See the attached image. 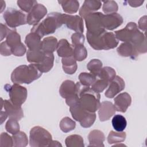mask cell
I'll list each match as a JSON object with an SVG mask.
<instances>
[{
  "label": "cell",
  "mask_w": 147,
  "mask_h": 147,
  "mask_svg": "<svg viewBox=\"0 0 147 147\" xmlns=\"http://www.w3.org/2000/svg\"><path fill=\"white\" fill-rule=\"evenodd\" d=\"M42 75L36 64L21 65L16 68L11 74V80L17 84H30Z\"/></svg>",
  "instance_id": "cell-1"
},
{
  "label": "cell",
  "mask_w": 147,
  "mask_h": 147,
  "mask_svg": "<svg viewBox=\"0 0 147 147\" xmlns=\"http://www.w3.org/2000/svg\"><path fill=\"white\" fill-rule=\"evenodd\" d=\"M61 14L62 13L57 12L48 14L44 20L33 26L31 32L36 33L41 38L53 33L57 28L63 24Z\"/></svg>",
  "instance_id": "cell-2"
},
{
  "label": "cell",
  "mask_w": 147,
  "mask_h": 147,
  "mask_svg": "<svg viewBox=\"0 0 147 147\" xmlns=\"http://www.w3.org/2000/svg\"><path fill=\"white\" fill-rule=\"evenodd\" d=\"M86 36L88 44L95 50H109L118 44V40L113 32H105L100 35H93L87 32Z\"/></svg>",
  "instance_id": "cell-3"
},
{
  "label": "cell",
  "mask_w": 147,
  "mask_h": 147,
  "mask_svg": "<svg viewBox=\"0 0 147 147\" xmlns=\"http://www.w3.org/2000/svg\"><path fill=\"white\" fill-rule=\"evenodd\" d=\"M79 104L86 111L95 113L100 105V95L94 91L89 86L85 87L79 94Z\"/></svg>",
  "instance_id": "cell-4"
},
{
  "label": "cell",
  "mask_w": 147,
  "mask_h": 147,
  "mask_svg": "<svg viewBox=\"0 0 147 147\" xmlns=\"http://www.w3.org/2000/svg\"><path fill=\"white\" fill-rule=\"evenodd\" d=\"M52 141L51 133L41 126H34L30 130L29 145L32 147L49 146Z\"/></svg>",
  "instance_id": "cell-5"
},
{
  "label": "cell",
  "mask_w": 147,
  "mask_h": 147,
  "mask_svg": "<svg viewBox=\"0 0 147 147\" xmlns=\"http://www.w3.org/2000/svg\"><path fill=\"white\" fill-rule=\"evenodd\" d=\"M103 16V14L101 12H93L87 14L84 17L87 32L93 35H100L106 32L102 24Z\"/></svg>",
  "instance_id": "cell-6"
},
{
  "label": "cell",
  "mask_w": 147,
  "mask_h": 147,
  "mask_svg": "<svg viewBox=\"0 0 147 147\" xmlns=\"http://www.w3.org/2000/svg\"><path fill=\"white\" fill-rule=\"evenodd\" d=\"M3 17L8 26L15 28L27 23V16L22 11L8 8L3 13Z\"/></svg>",
  "instance_id": "cell-7"
},
{
  "label": "cell",
  "mask_w": 147,
  "mask_h": 147,
  "mask_svg": "<svg viewBox=\"0 0 147 147\" xmlns=\"http://www.w3.org/2000/svg\"><path fill=\"white\" fill-rule=\"evenodd\" d=\"M7 86L8 87L5 85V88L9 92L11 102L14 105L21 106L27 98L26 88L17 83H14L12 86L7 84Z\"/></svg>",
  "instance_id": "cell-8"
},
{
  "label": "cell",
  "mask_w": 147,
  "mask_h": 147,
  "mask_svg": "<svg viewBox=\"0 0 147 147\" xmlns=\"http://www.w3.org/2000/svg\"><path fill=\"white\" fill-rule=\"evenodd\" d=\"M63 24L66 25L68 28L76 32L83 33L84 31V24L83 18L78 15H70L62 14Z\"/></svg>",
  "instance_id": "cell-9"
},
{
  "label": "cell",
  "mask_w": 147,
  "mask_h": 147,
  "mask_svg": "<svg viewBox=\"0 0 147 147\" xmlns=\"http://www.w3.org/2000/svg\"><path fill=\"white\" fill-rule=\"evenodd\" d=\"M47 8L41 3L36 4L27 16V23L30 25H35L46 16Z\"/></svg>",
  "instance_id": "cell-10"
},
{
  "label": "cell",
  "mask_w": 147,
  "mask_h": 147,
  "mask_svg": "<svg viewBox=\"0 0 147 147\" xmlns=\"http://www.w3.org/2000/svg\"><path fill=\"white\" fill-rule=\"evenodd\" d=\"M3 107L9 118H13L20 121L24 117V112L21 106L13 103L10 100L2 99V108Z\"/></svg>",
  "instance_id": "cell-11"
},
{
  "label": "cell",
  "mask_w": 147,
  "mask_h": 147,
  "mask_svg": "<svg viewBox=\"0 0 147 147\" xmlns=\"http://www.w3.org/2000/svg\"><path fill=\"white\" fill-rule=\"evenodd\" d=\"M138 29V26L135 22H130L123 29L115 31L114 34L118 40L130 42L134 34Z\"/></svg>",
  "instance_id": "cell-12"
},
{
  "label": "cell",
  "mask_w": 147,
  "mask_h": 147,
  "mask_svg": "<svg viewBox=\"0 0 147 147\" xmlns=\"http://www.w3.org/2000/svg\"><path fill=\"white\" fill-rule=\"evenodd\" d=\"M123 18L122 16L117 13L103 14L102 17V24L105 29L113 30L122 25Z\"/></svg>",
  "instance_id": "cell-13"
},
{
  "label": "cell",
  "mask_w": 147,
  "mask_h": 147,
  "mask_svg": "<svg viewBox=\"0 0 147 147\" xmlns=\"http://www.w3.org/2000/svg\"><path fill=\"white\" fill-rule=\"evenodd\" d=\"M107 90L105 92V96L108 98H113L119 92L124 90L125 83L122 78L115 76L110 82Z\"/></svg>",
  "instance_id": "cell-14"
},
{
  "label": "cell",
  "mask_w": 147,
  "mask_h": 147,
  "mask_svg": "<svg viewBox=\"0 0 147 147\" xmlns=\"http://www.w3.org/2000/svg\"><path fill=\"white\" fill-rule=\"evenodd\" d=\"M129 42L133 44L138 55L146 52L147 46L146 36L138 29L135 32Z\"/></svg>",
  "instance_id": "cell-15"
},
{
  "label": "cell",
  "mask_w": 147,
  "mask_h": 147,
  "mask_svg": "<svg viewBox=\"0 0 147 147\" xmlns=\"http://www.w3.org/2000/svg\"><path fill=\"white\" fill-rule=\"evenodd\" d=\"M116 111L114 105L109 101H104L100 103L98 108V115L100 121L109 120L113 117Z\"/></svg>",
  "instance_id": "cell-16"
},
{
  "label": "cell",
  "mask_w": 147,
  "mask_h": 147,
  "mask_svg": "<svg viewBox=\"0 0 147 147\" xmlns=\"http://www.w3.org/2000/svg\"><path fill=\"white\" fill-rule=\"evenodd\" d=\"M114 106L117 111L125 113L131 102V98L127 92H122L114 99Z\"/></svg>",
  "instance_id": "cell-17"
},
{
  "label": "cell",
  "mask_w": 147,
  "mask_h": 147,
  "mask_svg": "<svg viewBox=\"0 0 147 147\" xmlns=\"http://www.w3.org/2000/svg\"><path fill=\"white\" fill-rule=\"evenodd\" d=\"M102 5V2L95 0H86L79 10V15L82 18L90 13H93L99 10Z\"/></svg>",
  "instance_id": "cell-18"
},
{
  "label": "cell",
  "mask_w": 147,
  "mask_h": 147,
  "mask_svg": "<svg viewBox=\"0 0 147 147\" xmlns=\"http://www.w3.org/2000/svg\"><path fill=\"white\" fill-rule=\"evenodd\" d=\"M57 53L59 56L68 57L73 56L74 48L69 42L64 38L61 39L57 44Z\"/></svg>",
  "instance_id": "cell-19"
},
{
  "label": "cell",
  "mask_w": 147,
  "mask_h": 147,
  "mask_svg": "<svg viewBox=\"0 0 147 147\" xmlns=\"http://www.w3.org/2000/svg\"><path fill=\"white\" fill-rule=\"evenodd\" d=\"M90 145L88 146H104L103 142L105 140V137L102 131L99 130H93L89 133L88 136Z\"/></svg>",
  "instance_id": "cell-20"
},
{
  "label": "cell",
  "mask_w": 147,
  "mask_h": 147,
  "mask_svg": "<svg viewBox=\"0 0 147 147\" xmlns=\"http://www.w3.org/2000/svg\"><path fill=\"white\" fill-rule=\"evenodd\" d=\"M117 51L118 53L122 57H130L134 59L138 55L134 47L129 42L122 43L118 47Z\"/></svg>",
  "instance_id": "cell-21"
},
{
  "label": "cell",
  "mask_w": 147,
  "mask_h": 147,
  "mask_svg": "<svg viewBox=\"0 0 147 147\" xmlns=\"http://www.w3.org/2000/svg\"><path fill=\"white\" fill-rule=\"evenodd\" d=\"M75 83L70 80H64L59 88V93L63 98H67L75 93Z\"/></svg>",
  "instance_id": "cell-22"
},
{
  "label": "cell",
  "mask_w": 147,
  "mask_h": 147,
  "mask_svg": "<svg viewBox=\"0 0 147 147\" xmlns=\"http://www.w3.org/2000/svg\"><path fill=\"white\" fill-rule=\"evenodd\" d=\"M41 38L36 33L30 32L26 36L25 43L29 50L41 49Z\"/></svg>",
  "instance_id": "cell-23"
},
{
  "label": "cell",
  "mask_w": 147,
  "mask_h": 147,
  "mask_svg": "<svg viewBox=\"0 0 147 147\" xmlns=\"http://www.w3.org/2000/svg\"><path fill=\"white\" fill-rule=\"evenodd\" d=\"M54 55L53 53H45L43 60L39 63L36 64L39 70L42 72H49L53 66Z\"/></svg>",
  "instance_id": "cell-24"
},
{
  "label": "cell",
  "mask_w": 147,
  "mask_h": 147,
  "mask_svg": "<svg viewBox=\"0 0 147 147\" xmlns=\"http://www.w3.org/2000/svg\"><path fill=\"white\" fill-rule=\"evenodd\" d=\"M58 41L56 37L49 36L45 37L41 41V50L45 53H53L57 47Z\"/></svg>",
  "instance_id": "cell-25"
},
{
  "label": "cell",
  "mask_w": 147,
  "mask_h": 147,
  "mask_svg": "<svg viewBox=\"0 0 147 147\" xmlns=\"http://www.w3.org/2000/svg\"><path fill=\"white\" fill-rule=\"evenodd\" d=\"M61 63L63 69L67 74L72 75L76 71L78 65L73 56L68 57H63Z\"/></svg>",
  "instance_id": "cell-26"
},
{
  "label": "cell",
  "mask_w": 147,
  "mask_h": 147,
  "mask_svg": "<svg viewBox=\"0 0 147 147\" xmlns=\"http://www.w3.org/2000/svg\"><path fill=\"white\" fill-rule=\"evenodd\" d=\"M61 5L63 11L68 14L75 13L78 11L79 2L76 0H62L58 1Z\"/></svg>",
  "instance_id": "cell-27"
},
{
  "label": "cell",
  "mask_w": 147,
  "mask_h": 147,
  "mask_svg": "<svg viewBox=\"0 0 147 147\" xmlns=\"http://www.w3.org/2000/svg\"><path fill=\"white\" fill-rule=\"evenodd\" d=\"M69 111L72 118L78 122L82 121L89 113L84 110L79 104V102L69 107Z\"/></svg>",
  "instance_id": "cell-28"
},
{
  "label": "cell",
  "mask_w": 147,
  "mask_h": 147,
  "mask_svg": "<svg viewBox=\"0 0 147 147\" xmlns=\"http://www.w3.org/2000/svg\"><path fill=\"white\" fill-rule=\"evenodd\" d=\"M45 52L41 49L29 50L26 52V59L30 63L38 64L40 63L45 56Z\"/></svg>",
  "instance_id": "cell-29"
},
{
  "label": "cell",
  "mask_w": 147,
  "mask_h": 147,
  "mask_svg": "<svg viewBox=\"0 0 147 147\" xmlns=\"http://www.w3.org/2000/svg\"><path fill=\"white\" fill-rule=\"evenodd\" d=\"M65 143L67 147H84V146L82 137L78 134L68 136L65 140Z\"/></svg>",
  "instance_id": "cell-30"
},
{
  "label": "cell",
  "mask_w": 147,
  "mask_h": 147,
  "mask_svg": "<svg viewBox=\"0 0 147 147\" xmlns=\"http://www.w3.org/2000/svg\"><path fill=\"white\" fill-rule=\"evenodd\" d=\"M13 146L14 147H25L28 144V139L26 134L24 132L20 131L12 136Z\"/></svg>",
  "instance_id": "cell-31"
},
{
  "label": "cell",
  "mask_w": 147,
  "mask_h": 147,
  "mask_svg": "<svg viewBox=\"0 0 147 147\" xmlns=\"http://www.w3.org/2000/svg\"><path fill=\"white\" fill-rule=\"evenodd\" d=\"M111 123L113 128L117 131H122L127 125L126 118L120 114L115 115L112 119Z\"/></svg>",
  "instance_id": "cell-32"
},
{
  "label": "cell",
  "mask_w": 147,
  "mask_h": 147,
  "mask_svg": "<svg viewBox=\"0 0 147 147\" xmlns=\"http://www.w3.org/2000/svg\"><path fill=\"white\" fill-rule=\"evenodd\" d=\"M126 134L123 131H111L107 137V142L109 144H117L123 142L125 140Z\"/></svg>",
  "instance_id": "cell-33"
},
{
  "label": "cell",
  "mask_w": 147,
  "mask_h": 147,
  "mask_svg": "<svg viewBox=\"0 0 147 147\" xmlns=\"http://www.w3.org/2000/svg\"><path fill=\"white\" fill-rule=\"evenodd\" d=\"M87 68L91 74L98 77L102 68V63L99 59H94L88 63Z\"/></svg>",
  "instance_id": "cell-34"
},
{
  "label": "cell",
  "mask_w": 147,
  "mask_h": 147,
  "mask_svg": "<svg viewBox=\"0 0 147 147\" xmlns=\"http://www.w3.org/2000/svg\"><path fill=\"white\" fill-rule=\"evenodd\" d=\"M115 71L111 67H105L102 68L98 78L105 80L109 83L116 76Z\"/></svg>",
  "instance_id": "cell-35"
},
{
  "label": "cell",
  "mask_w": 147,
  "mask_h": 147,
  "mask_svg": "<svg viewBox=\"0 0 147 147\" xmlns=\"http://www.w3.org/2000/svg\"><path fill=\"white\" fill-rule=\"evenodd\" d=\"M59 126L62 131L68 133L73 130L76 126L75 122L68 117L63 118L60 122Z\"/></svg>",
  "instance_id": "cell-36"
},
{
  "label": "cell",
  "mask_w": 147,
  "mask_h": 147,
  "mask_svg": "<svg viewBox=\"0 0 147 147\" xmlns=\"http://www.w3.org/2000/svg\"><path fill=\"white\" fill-rule=\"evenodd\" d=\"M6 41L10 48H12L21 42V36L15 29L10 30L6 37Z\"/></svg>",
  "instance_id": "cell-37"
},
{
  "label": "cell",
  "mask_w": 147,
  "mask_h": 147,
  "mask_svg": "<svg viewBox=\"0 0 147 147\" xmlns=\"http://www.w3.org/2000/svg\"><path fill=\"white\" fill-rule=\"evenodd\" d=\"M73 56L76 61H83L87 57V51L83 45L75 46Z\"/></svg>",
  "instance_id": "cell-38"
},
{
  "label": "cell",
  "mask_w": 147,
  "mask_h": 147,
  "mask_svg": "<svg viewBox=\"0 0 147 147\" xmlns=\"http://www.w3.org/2000/svg\"><path fill=\"white\" fill-rule=\"evenodd\" d=\"M96 77L91 73L82 72L79 75L80 83L86 86H91L96 80Z\"/></svg>",
  "instance_id": "cell-39"
},
{
  "label": "cell",
  "mask_w": 147,
  "mask_h": 147,
  "mask_svg": "<svg viewBox=\"0 0 147 147\" xmlns=\"http://www.w3.org/2000/svg\"><path fill=\"white\" fill-rule=\"evenodd\" d=\"M17 3L23 11L29 13L38 3L34 0H18L17 1Z\"/></svg>",
  "instance_id": "cell-40"
},
{
  "label": "cell",
  "mask_w": 147,
  "mask_h": 147,
  "mask_svg": "<svg viewBox=\"0 0 147 147\" xmlns=\"http://www.w3.org/2000/svg\"><path fill=\"white\" fill-rule=\"evenodd\" d=\"M103 7L102 10L103 12L106 14H112L115 13L118 11V6L117 2L114 1H103Z\"/></svg>",
  "instance_id": "cell-41"
},
{
  "label": "cell",
  "mask_w": 147,
  "mask_h": 147,
  "mask_svg": "<svg viewBox=\"0 0 147 147\" xmlns=\"http://www.w3.org/2000/svg\"><path fill=\"white\" fill-rule=\"evenodd\" d=\"M5 129L7 132L11 134H15L20 131V125L17 120L9 118L5 125Z\"/></svg>",
  "instance_id": "cell-42"
},
{
  "label": "cell",
  "mask_w": 147,
  "mask_h": 147,
  "mask_svg": "<svg viewBox=\"0 0 147 147\" xmlns=\"http://www.w3.org/2000/svg\"><path fill=\"white\" fill-rule=\"evenodd\" d=\"M109 82L101 79H96L95 82L91 85V88L96 93H100L104 91V90L108 86Z\"/></svg>",
  "instance_id": "cell-43"
},
{
  "label": "cell",
  "mask_w": 147,
  "mask_h": 147,
  "mask_svg": "<svg viewBox=\"0 0 147 147\" xmlns=\"http://www.w3.org/2000/svg\"><path fill=\"white\" fill-rule=\"evenodd\" d=\"M96 119V114L95 113H89L88 115L80 122L81 126L84 128L91 127L94 123Z\"/></svg>",
  "instance_id": "cell-44"
},
{
  "label": "cell",
  "mask_w": 147,
  "mask_h": 147,
  "mask_svg": "<svg viewBox=\"0 0 147 147\" xmlns=\"http://www.w3.org/2000/svg\"><path fill=\"white\" fill-rule=\"evenodd\" d=\"M0 146L11 147L13 146V138L6 133H2L0 136Z\"/></svg>",
  "instance_id": "cell-45"
},
{
  "label": "cell",
  "mask_w": 147,
  "mask_h": 147,
  "mask_svg": "<svg viewBox=\"0 0 147 147\" xmlns=\"http://www.w3.org/2000/svg\"><path fill=\"white\" fill-rule=\"evenodd\" d=\"M71 40L72 45L74 47L76 45H83L85 40V37L83 33L76 32L72 34Z\"/></svg>",
  "instance_id": "cell-46"
},
{
  "label": "cell",
  "mask_w": 147,
  "mask_h": 147,
  "mask_svg": "<svg viewBox=\"0 0 147 147\" xmlns=\"http://www.w3.org/2000/svg\"><path fill=\"white\" fill-rule=\"evenodd\" d=\"M11 53L16 56H22L26 53V48L22 42L11 48Z\"/></svg>",
  "instance_id": "cell-47"
},
{
  "label": "cell",
  "mask_w": 147,
  "mask_h": 147,
  "mask_svg": "<svg viewBox=\"0 0 147 147\" xmlns=\"http://www.w3.org/2000/svg\"><path fill=\"white\" fill-rule=\"evenodd\" d=\"M0 53L3 56H8L12 54L11 48L6 41L2 42L0 44Z\"/></svg>",
  "instance_id": "cell-48"
},
{
  "label": "cell",
  "mask_w": 147,
  "mask_h": 147,
  "mask_svg": "<svg viewBox=\"0 0 147 147\" xmlns=\"http://www.w3.org/2000/svg\"><path fill=\"white\" fill-rule=\"evenodd\" d=\"M79 96L76 94H75L72 96L66 98L65 102H66V104L70 107L71 106H73L78 103L79 102Z\"/></svg>",
  "instance_id": "cell-49"
},
{
  "label": "cell",
  "mask_w": 147,
  "mask_h": 147,
  "mask_svg": "<svg viewBox=\"0 0 147 147\" xmlns=\"http://www.w3.org/2000/svg\"><path fill=\"white\" fill-rule=\"evenodd\" d=\"M10 30L5 25L1 23V41H2L5 37H6Z\"/></svg>",
  "instance_id": "cell-50"
},
{
  "label": "cell",
  "mask_w": 147,
  "mask_h": 147,
  "mask_svg": "<svg viewBox=\"0 0 147 147\" xmlns=\"http://www.w3.org/2000/svg\"><path fill=\"white\" fill-rule=\"evenodd\" d=\"M146 16H144L138 21V28L144 32L146 30Z\"/></svg>",
  "instance_id": "cell-51"
},
{
  "label": "cell",
  "mask_w": 147,
  "mask_h": 147,
  "mask_svg": "<svg viewBox=\"0 0 147 147\" xmlns=\"http://www.w3.org/2000/svg\"><path fill=\"white\" fill-rule=\"evenodd\" d=\"M127 2L128 4L133 7H137L138 6H140L142 5V3L144 2V1L142 0H131V1H127Z\"/></svg>",
  "instance_id": "cell-52"
},
{
  "label": "cell",
  "mask_w": 147,
  "mask_h": 147,
  "mask_svg": "<svg viewBox=\"0 0 147 147\" xmlns=\"http://www.w3.org/2000/svg\"><path fill=\"white\" fill-rule=\"evenodd\" d=\"M7 117H8V115L5 111H1V124H2V123L6 120V119L7 118Z\"/></svg>",
  "instance_id": "cell-53"
},
{
  "label": "cell",
  "mask_w": 147,
  "mask_h": 147,
  "mask_svg": "<svg viewBox=\"0 0 147 147\" xmlns=\"http://www.w3.org/2000/svg\"><path fill=\"white\" fill-rule=\"evenodd\" d=\"M49 146H62L61 144L57 141H52L49 145Z\"/></svg>",
  "instance_id": "cell-54"
},
{
  "label": "cell",
  "mask_w": 147,
  "mask_h": 147,
  "mask_svg": "<svg viewBox=\"0 0 147 147\" xmlns=\"http://www.w3.org/2000/svg\"><path fill=\"white\" fill-rule=\"evenodd\" d=\"M0 5H1V10H0V12L2 13V11L5 10V7H6V3L5 2L1 0L0 1Z\"/></svg>",
  "instance_id": "cell-55"
}]
</instances>
